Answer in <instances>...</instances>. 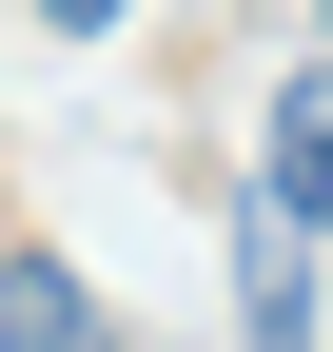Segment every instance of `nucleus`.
Listing matches in <instances>:
<instances>
[{"label": "nucleus", "mask_w": 333, "mask_h": 352, "mask_svg": "<svg viewBox=\"0 0 333 352\" xmlns=\"http://www.w3.org/2000/svg\"><path fill=\"white\" fill-rule=\"evenodd\" d=\"M0 352H138V333L78 294V254H39V235H20V254H0Z\"/></svg>", "instance_id": "f257e3e1"}, {"label": "nucleus", "mask_w": 333, "mask_h": 352, "mask_svg": "<svg viewBox=\"0 0 333 352\" xmlns=\"http://www.w3.org/2000/svg\"><path fill=\"white\" fill-rule=\"evenodd\" d=\"M255 196L333 235V78H275V138H255Z\"/></svg>", "instance_id": "f03ea898"}, {"label": "nucleus", "mask_w": 333, "mask_h": 352, "mask_svg": "<svg viewBox=\"0 0 333 352\" xmlns=\"http://www.w3.org/2000/svg\"><path fill=\"white\" fill-rule=\"evenodd\" d=\"M39 20H59V39H118V0H39Z\"/></svg>", "instance_id": "7ed1b4c3"}, {"label": "nucleus", "mask_w": 333, "mask_h": 352, "mask_svg": "<svg viewBox=\"0 0 333 352\" xmlns=\"http://www.w3.org/2000/svg\"><path fill=\"white\" fill-rule=\"evenodd\" d=\"M314 20H333V0H314Z\"/></svg>", "instance_id": "20e7f679"}]
</instances>
